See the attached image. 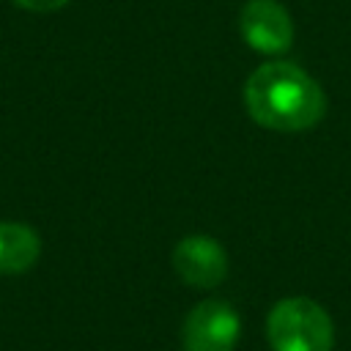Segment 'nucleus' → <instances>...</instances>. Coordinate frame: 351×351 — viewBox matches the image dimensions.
<instances>
[{"instance_id":"f257e3e1","label":"nucleus","mask_w":351,"mask_h":351,"mask_svg":"<svg viewBox=\"0 0 351 351\" xmlns=\"http://www.w3.org/2000/svg\"><path fill=\"white\" fill-rule=\"evenodd\" d=\"M244 104L252 121L271 132H304L326 115L324 88L288 60L258 66L247 77Z\"/></svg>"},{"instance_id":"f03ea898","label":"nucleus","mask_w":351,"mask_h":351,"mask_svg":"<svg viewBox=\"0 0 351 351\" xmlns=\"http://www.w3.org/2000/svg\"><path fill=\"white\" fill-rule=\"evenodd\" d=\"M266 337L271 351H332L335 324L318 302L285 296L269 310Z\"/></svg>"},{"instance_id":"7ed1b4c3","label":"nucleus","mask_w":351,"mask_h":351,"mask_svg":"<svg viewBox=\"0 0 351 351\" xmlns=\"http://www.w3.org/2000/svg\"><path fill=\"white\" fill-rule=\"evenodd\" d=\"M241 335L239 313L222 299L197 302L181 324L184 351H233Z\"/></svg>"},{"instance_id":"20e7f679","label":"nucleus","mask_w":351,"mask_h":351,"mask_svg":"<svg viewBox=\"0 0 351 351\" xmlns=\"http://www.w3.org/2000/svg\"><path fill=\"white\" fill-rule=\"evenodd\" d=\"M173 269L192 288H217L228 277L225 247L206 233H189L173 247Z\"/></svg>"},{"instance_id":"39448f33","label":"nucleus","mask_w":351,"mask_h":351,"mask_svg":"<svg viewBox=\"0 0 351 351\" xmlns=\"http://www.w3.org/2000/svg\"><path fill=\"white\" fill-rule=\"evenodd\" d=\"M241 38L261 55H280L293 41V22L277 0H247L239 14Z\"/></svg>"},{"instance_id":"423d86ee","label":"nucleus","mask_w":351,"mask_h":351,"mask_svg":"<svg viewBox=\"0 0 351 351\" xmlns=\"http://www.w3.org/2000/svg\"><path fill=\"white\" fill-rule=\"evenodd\" d=\"M41 255V239L30 225L0 222V274H22Z\"/></svg>"},{"instance_id":"0eeeda50","label":"nucleus","mask_w":351,"mask_h":351,"mask_svg":"<svg viewBox=\"0 0 351 351\" xmlns=\"http://www.w3.org/2000/svg\"><path fill=\"white\" fill-rule=\"evenodd\" d=\"M19 8H27V11H36V14H49V11H58L63 5H69L71 0H14Z\"/></svg>"}]
</instances>
